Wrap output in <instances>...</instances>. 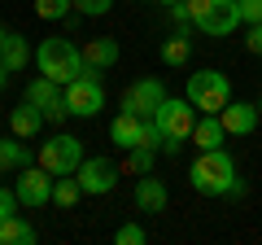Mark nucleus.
Masks as SVG:
<instances>
[{
  "label": "nucleus",
  "mask_w": 262,
  "mask_h": 245,
  "mask_svg": "<svg viewBox=\"0 0 262 245\" xmlns=\"http://www.w3.org/2000/svg\"><path fill=\"white\" fill-rule=\"evenodd\" d=\"M188 184L201 197H245V184L236 179V162L227 149H196L188 167Z\"/></svg>",
  "instance_id": "nucleus-1"
},
{
  "label": "nucleus",
  "mask_w": 262,
  "mask_h": 245,
  "mask_svg": "<svg viewBox=\"0 0 262 245\" xmlns=\"http://www.w3.org/2000/svg\"><path fill=\"white\" fill-rule=\"evenodd\" d=\"M35 66H39V75H48V79H57V84H75V79H101V70H92L83 62V53H79L75 44L66 35H53V39H44V44L35 48Z\"/></svg>",
  "instance_id": "nucleus-2"
},
{
  "label": "nucleus",
  "mask_w": 262,
  "mask_h": 245,
  "mask_svg": "<svg viewBox=\"0 0 262 245\" xmlns=\"http://www.w3.org/2000/svg\"><path fill=\"white\" fill-rule=\"evenodd\" d=\"M196 105L188 101V96H166V101L158 105V114H153V122L162 127V149L166 153H179V145L192 140V127H196Z\"/></svg>",
  "instance_id": "nucleus-3"
},
{
  "label": "nucleus",
  "mask_w": 262,
  "mask_h": 245,
  "mask_svg": "<svg viewBox=\"0 0 262 245\" xmlns=\"http://www.w3.org/2000/svg\"><path fill=\"white\" fill-rule=\"evenodd\" d=\"M184 96H188L201 114H219L227 101H232V79H227L223 70H196V75L188 79Z\"/></svg>",
  "instance_id": "nucleus-4"
},
{
  "label": "nucleus",
  "mask_w": 262,
  "mask_h": 245,
  "mask_svg": "<svg viewBox=\"0 0 262 245\" xmlns=\"http://www.w3.org/2000/svg\"><path fill=\"white\" fill-rule=\"evenodd\" d=\"M188 13H192V27L206 31V35L223 39L236 31L241 22V9H236V0H188Z\"/></svg>",
  "instance_id": "nucleus-5"
},
{
  "label": "nucleus",
  "mask_w": 262,
  "mask_h": 245,
  "mask_svg": "<svg viewBox=\"0 0 262 245\" xmlns=\"http://www.w3.org/2000/svg\"><path fill=\"white\" fill-rule=\"evenodd\" d=\"M35 162L48 171V175H75V171L83 167V140H79V136L57 132L53 140H44V149H39Z\"/></svg>",
  "instance_id": "nucleus-6"
},
{
  "label": "nucleus",
  "mask_w": 262,
  "mask_h": 245,
  "mask_svg": "<svg viewBox=\"0 0 262 245\" xmlns=\"http://www.w3.org/2000/svg\"><path fill=\"white\" fill-rule=\"evenodd\" d=\"M75 175H79V184H83V197H105V193H114L122 167L114 158H83V167H79Z\"/></svg>",
  "instance_id": "nucleus-7"
},
{
  "label": "nucleus",
  "mask_w": 262,
  "mask_h": 245,
  "mask_svg": "<svg viewBox=\"0 0 262 245\" xmlns=\"http://www.w3.org/2000/svg\"><path fill=\"white\" fill-rule=\"evenodd\" d=\"M27 101H31V105H39L48 122L70 118V105H66L61 84H57V79H48V75H39V79H31V84H27Z\"/></svg>",
  "instance_id": "nucleus-8"
},
{
  "label": "nucleus",
  "mask_w": 262,
  "mask_h": 245,
  "mask_svg": "<svg viewBox=\"0 0 262 245\" xmlns=\"http://www.w3.org/2000/svg\"><path fill=\"white\" fill-rule=\"evenodd\" d=\"M53 179H57V175H48L39 162L22 167V171H18V201H22V206H31V210L48 206V201H53Z\"/></svg>",
  "instance_id": "nucleus-9"
},
{
  "label": "nucleus",
  "mask_w": 262,
  "mask_h": 245,
  "mask_svg": "<svg viewBox=\"0 0 262 245\" xmlns=\"http://www.w3.org/2000/svg\"><path fill=\"white\" fill-rule=\"evenodd\" d=\"M66 105L79 118H96L105 110V84L101 79H75V84H66Z\"/></svg>",
  "instance_id": "nucleus-10"
},
{
  "label": "nucleus",
  "mask_w": 262,
  "mask_h": 245,
  "mask_svg": "<svg viewBox=\"0 0 262 245\" xmlns=\"http://www.w3.org/2000/svg\"><path fill=\"white\" fill-rule=\"evenodd\" d=\"M162 101H166V88H162V79H136V84L122 92V110L144 114V118H153Z\"/></svg>",
  "instance_id": "nucleus-11"
},
{
  "label": "nucleus",
  "mask_w": 262,
  "mask_h": 245,
  "mask_svg": "<svg viewBox=\"0 0 262 245\" xmlns=\"http://www.w3.org/2000/svg\"><path fill=\"white\" fill-rule=\"evenodd\" d=\"M144 127H149V118H144V114L122 110L118 118L110 122V140L118 145V149H136V145H144Z\"/></svg>",
  "instance_id": "nucleus-12"
},
{
  "label": "nucleus",
  "mask_w": 262,
  "mask_h": 245,
  "mask_svg": "<svg viewBox=\"0 0 262 245\" xmlns=\"http://www.w3.org/2000/svg\"><path fill=\"white\" fill-rule=\"evenodd\" d=\"M166 201H170V193H166V184H162L153 171L136 179V210H140V215H162Z\"/></svg>",
  "instance_id": "nucleus-13"
},
{
  "label": "nucleus",
  "mask_w": 262,
  "mask_h": 245,
  "mask_svg": "<svg viewBox=\"0 0 262 245\" xmlns=\"http://www.w3.org/2000/svg\"><path fill=\"white\" fill-rule=\"evenodd\" d=\"M219 118H223L227 136H249L253 127H258V118H262V114L253 110V105H245V101H227L223 110H219Z\"/></svg>",
  "instance_id": "nucleus-14"
},
{
  "label": "nucleus",
  "mask_w": 262,
  "mask_h": 245,
  "mask_svg": "<svg viewBox=\"0 0 262 245\" xmlns=\"http://www.w3.org/2000/svg\"><path fill=\"white\" fill-rule=\"evenodd\" d=\"M44 110L39 105H31V101H22L18 110H9V132L18 136V140H31V136H39L44 132Z\"/></svg>",
  "instance_id": "nucleus-15"
},
{
  "label": "nucleus",
  "mask_w": 262,
  "mask_h": 245,
  "mask_svg": "<svg viewBox=\"0 0 262 245\" xmlns=\"http://www.w3.org/2000/svg\"><path fill=\"white\" fill-rule=\"evenodd\" d=\"M223 140H227L223 118H219V114H201L196 127H192V145L196 149H223Z\"/></svg>",
  "instance_id": "nucleus-16"
},
{
  "label": "nucleus",
  "mask_w": 262,
  "mask_h": 245,
  "mask_svg": "<svg viewBox=\"0 0 262 245\" xmlns=\"http://www.w3.org/2000/svg\"><path fill=\"white\" fill-rule=\"evenodd\" d=\"M79 53H83V62H88L92 70H110L114 62H118V53H122V48H118V39L101 35V39H88V44L79 48Z\"/></svg>",
  "instance_id": "nucleus-17"
},
{
  "label": "nucleus",
  "mask_w": 262,
  "mask_h": 245,
  "mask_svg": "<svg viewBox=\"0 0 262 245\" xmlns=\"http://www.w3.org/2000/svg\"><path fill=\"white\" fill-rule=\"evenodd\" d=\"M0 62L18 75L22 66L31 62V44H27V35H18V31H5V39H0Z\"/></svg>",
  "instance_id": "nucleus-18"
},
{
  "label": "nucleus",
  "mask_w": 262,
  "mask_h": 245,
  "mask_svg": "<svg viewBox=\"0 0 262 245\" xmlns=\"http://www.w3.org/2000/svg\"><path fill=\"white\" fill-rule=\"evenodd\" d=\"M35 241H39V232H35V223H27V219L9 215L5 223H0V245H35Z\"/></svg>",
  "instance_id": "nucleus-19"
},
{
  "label": "nucleus",
  "mask_w": 262,
  "mask_h": 245,
  "mask_svg": "<svg viewBox=\"0 0 262 245\" xmlns=\"http://www.w3.org/2000/svg\"><path fill=\"white\" fill-rule=\"evenodd\" d=\"M188 57H192V39H188V27L175 31L170 39H162V62L166 66H184Z\"/></svg>",
  "instance_id": "nucleus-20"
},
{
  "label": "nucleus",
  "mask_w": 262,
  "mask_h": 245,
  "mask_svg": "<svg viewBox=\"0 0 262 245\" xmlns=\"http://www.w3.org/2000/svg\"><path fill=\"white\" fill-rule=\"evenodd\" d=\"M31 162L35 158H31L27 145H18V136H13V140L9 136L0 140V171H22V167H31Z\"/></svg>",
  "instance_id": "nucleus-21"
},
{
  "label": "nucleus",
  "mask_w": 262,
  "mask_h": 245,
  "mask_svg": "<svg viewBox=\"0 0 262 245\" xmlns=\"http://www.w3.org/2000/svg\"><path fill=\"white\" fill-rule=\"evenodd\" d=\"M153 162H158V145H136V149H127L122 171H127V175H149Z\"/></svg>",
  "instance_id": "nucleus-22"
},
{
  "label": "nucleus",
  "mask_w": 262,
  "mask_h": 245,
  "mask_svg": "<svg viewBox=\"0 0 262 245\" xmlns=\"http://www.w3.org/2000/svg\"><path fill=\"white\" fill-rule=\"evenodd\" d=\"M79 197H83L79 175H57V179H53V206H75Z\"/></svg>",
  "instance_id": "nucleus-23"
},
{
  "label": "nucleus",
  "mask_w": 262,
  "mask_h": 245,
  "mask_svg": "<svg viewBox=\"0 0 262 245\" xmlns=\"http://www.w3.org/2000/svg\"><path fill=\"white\" fill-rule=\"evenodd\" d=\"M75 13V0H35V18L39 22H66Z\"/></svg>",
  "instance_id": "nucleus-24"
},
{
  "label": "nucleus",
  "mask_w": 262,
  "mask_h": 245,
  "mask_svg": "<svg viewBox=\"0 0 262 245\" xmlns=\"http://www.w3.org/2000/svg\"><path fill=\"white\" fill-rule=\"evenodd\" d=\"M149 241V232H144L140 223H122L118 232H114V245H144Z\"/></svg>",
  "instance_id": "nucleus-25"
},
{
  "label": "nucleus",
  "mask_w": 262,
  "mask_h": 245,
  "mask_svg": "<svg viewBox=\"0 0 262 245\" xmlns=\"http://www.w3.org/2000/svg\"><path fill=\"white\" fill-rule=\"evenodd\" d=\"M114 9V0H75V13L79 18H105Z\"/></svg>",
  "instance_id": "nucleus-26"
},
{
  "label": "nucleus",
  "mask_w": 262,
  "mask_h": 245,
  "mask_svg": "<svg viewBox=\"0 0 262 245\" xmlns=\"http://www.w3.org/2000/svg\"><path fill=\"white\" fill-rule=\"evenodd\" d=\"M18 206H22V201H18V189H5V184H0V223H5V219H9V215H18Z\"/></svg>",
  "instance_id": "nucleus-27"
},
{
  "label": "nucleus",
  "mask_w": 262,
  "mask_h": 245,
  "mask_svg": "<svg viewBox=\"0 0 262 245\" xmlns=\"http://www.w3.org/2000/svg\"><path fill=\"white\" fill-rule=\"evenodd\" d=\"M236 9H241V22H262V0H236Z\"/></svg>",
  "instance_id": "nucleus-28"
},
{
  "label": "nucleus",
  "mask_w": 262,
  "mask_h": 245,
  "mask_svg": "<svg viewBox=\"0 0 262 245\" xmlns=\"http://www.w3.org/2000/svg\"><path fill=\"white\" fill-rule=\"evenodd\" d=\"M245 48H249L253 57H262V22H253V27H249V39H245Z\"/></svg>",
  "instance_id": "nucleus-29"
},
{
  "label": "nucleus",
  "mask_w": 262,
  "mask_h": 245,
  "mask_svg": "<svg viewBox=\"0 0 262 245\" xmlns=\"http://www.w3.org/2000/svg\"><path fill=\"white\" fill-rule=\"evenodd\" d=\"M170 18H175L179 27H192V13H188V0H179V5H170Z\"/></svg>",
  "instance_id": "nucleus-30"
},
{
  "label": "nucleus",
  "mask_w": 262,
  "mask_h": 245,
  "mask_svg": "<svg viewBox=\"0 0 262 245\" xmlns=\"http://www.w3.org/2000/svg\"><path fill=\"white\" fill-rule=\"evenodd\" d=\"M9 75H13V70L5 66V62H0V92H5V84H9Z\"/></svg>",
  "instance_id": "nucleus-31"
},
{
  "label": "nucleus",
  "mask_w": 262,
  "mask_h": 245,
  "mask_svg": "<svg viewBox=\"0 0 262 245\" xmlns=\"http://www.w3.org/2000/svg\"><path fill=\"white\" fill-rule=\"evenodd\" d=\"M158 5H166V9H170V5H179V0H158Z\"/></svg>",
  "instance_id": "nucleus-32"
},
{
  "label": "nucleus",
  "mask_w": 262,
  "mask_h": 245,
  "mask_svg": "<svg viewBox=\"0 0 262 245\" xmlns=\"http://www.w3.org/2000/svg\"><path fill=\"white\" fill-rule=\"evenodd\" d=\"M258 114H262V96H258Z\"/></svg>",
  "instance_id": "nucleus-33"
},
{
  "label": "nucleus",
  "mask_w": 262,
  "mask_h": 245,
  "mask_svg": "<svg viewBox=\"0 0 262 245\" xmlns=\"http://www.w3.org/2000/svg\"><path fill=\"white\" fill-rule=\"evenodd\" d=\"M0 39H5V31H0Z\"/></svg>",
  "instance_id": "nucleus-34"
},
{
  "label": "nucleus",
  "mask_w": 262,
  "mask_h": 245,
  "mask_svg": "<svg viewBox=\"0 0 262 245\" xmlns=\"http://www.w3.org/2000/svg\"><path fill=\"white\" fill-rule=\"evenodd\" d=\"M131 5H136V0H131Z\"/></svg>",
  "instance_id": "nucleus-35"
}]
</instances>
